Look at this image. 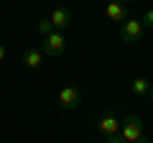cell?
<instances>
[{"mask_svg": "<svg viewBox=\"0 0 153 143\" xmlns=\"http://www.w3.org/2000/svg\"><path fill=\"white\" fill-rule=\"evenodd\" d=\"M120 136L125 138L128 143H135L143 138V120L138 115H128L125 120L120 123Z\"/></svg>", "mask_w": 153, "mask_h": 143, "instance_id": "cell-1", "label": "cell"}, {"mask_svg": "<svg viewBox=\"0 0 153 143\" xmlns=\"http://www.w3.org/2000/svg\"><path fill=\"white\" fill-rule=\"evenodd\" d=\"M59 105L64 110H76L82 105V92L74 87V84H64L59 89Z\"/></svg>", "mask_w": 153, "mask_h": 143, "instance_id": "cell-2", "label": "cell"}, {"mask_svg": "<svg viewBox=\"0 0 153 143\" xmlns=\"http://www.w3.org/2000/svg\"><path fill=\"white\" fill-rule=\"evenodd\" d=\"M66 49V39L61 36V31H51L49 36H44V54L46 56H59Z\"/></svg>", "mask_w": 153, "mask_h": 143, "instance_id": "cell-3", "label": "cell"}, {"mask_svg": "<svg viewBox=\"0 0 153 143\" xmlns=\"http://www.w3.org/2000/svg\"><path fill=\"white\" fill-rule=\"evenodd\" d=\"M143 36V23L140 18H128L125 23H120V39L128 41V44H133V41H138Z\"/></svg>", "mask_w": 153, "mask_h": 143, "instance_id": "cell-4", "label": "cell"}, {"mask_svg": "<svg viewBox=\"0 0 153 143\" xmlns=\"http://www.w3.org/2000/svg\"><path fill=\"white\" fill-rule=\"evenodd\" d=\"M49 21H51V26H54V31H64V28L71 26L74 16H71L69 8H54V10H51V16H49Z\"/></svg>", "mask_w": 153, "mask_h": 143, "instance_id": "cell-5", "label": "cell"}, {"mask_svg": "<svg viewBox=\"0 0 153 143\" xmlns=\"http://www.w3.org/2000/svg\"><path fill=\"white\" fill-rule=\"evenodd\" d=\"M105 16H107L110 21H115V23H125L128 18H130V13H128V5H120V3H107V5H105Z\"/></svg>", "mask_w": 153, "mask_h": 143, "instance_id": "cell-6", "label": "cell"}, {"mask_svg": "<svg viewBox=\"0 0 153 143\" xmlns=\"http://www.w3.org/2000/svg\"><path fill=\"white\" fill-rule=\"evenodd\" d=\"M97 128H100V133H105V138L115 136V133H120V120H117L115 115H105V118H100Z\"/></svg>", "mask_w": 153, "mask_h": 143, "instance_id": "cell-7", "label": "cell"}, {"mask_svg": "<svg viewBox=\"0 0 153 143\" xmlns=\"http://www.w3.org/2000/svg\"><path fill=\"white\" fill-rule=\"evenodd\" d=\"M23 64H26L28 69H38V66L44 64V51H38V49H28L26 54H23Z\"/></svg>", "mask_w": 153, "mask_h": 143, "instance_id": "cell-8", "label": "cell"}, {"mask_svg": "<svg viewBox=\"0 0 153 143\" xmlns=\"http://www.w3.org/2000/svg\"><path fill=\"white\" fill-rule=\"evenodd\" d=\"M148 89H151V82L143 79V77H135V79H133V84H130V92L138 95V97H140V95H148Z\"/></svg>", "mask_w": 153, "mask_h": 143, "instance_id": "cell-9", "label": "cell"}, {"mask_svg": "<svg viewBox=\"0 0 153 143\" xmlns=\"http://www.w3.org/2000/svg\"><path fill=\"white\" fill-rule=\"evenodd\" d=\"M36 31L41 33V36H49V33L54 31V26H51V21H49V18H41V21L36 23Z\"/></svg>", "mask_w": 153, "mask_h": 143, "instance_id": "cell-10", "label": "cell"}, {"mask_svg": "<svg viewBox=\"0 0 153 143\" xmlns=\"http://www.w3.org/2000/svg\"><path fill=\"white\" fill-rule=\"evenodd\" d=\"M140 23H143V28H153V8H148V10L143 13Z\"/></svg>", "mask_w": 153, "mask_h": 143, "instance_id": "cell-11", "label": "cell"}, {"mask_svg": "<svg viewBox=\"0 0 153 143\" xmlns=\"http://www.w3.org/2000/svg\"><path fill=\"white\" fill-rule=\"evenodd\" d=\"M105 143H128V141L120 136V133H115V136H107V141H105Z\"/></svg>", "mask_w": 153, "mask_h": 143, "instance_id": "cell-12", "label": "cell"}, {"mask_svg": "<svg viewBox=\"0 0 153 143\" xmlns=\"http://www.w3.org/2000/svg\"><path fill=\"white\" fill-rule=\"evenodd\" d=\"M5 56H8V49L3 44H0V61H5Z\"/></svg>", "mask_w": 153, "mask_h": 143, "instance_id": "cell-13", "label": "cell"}, {"mask_svg": "<svg viewBox=\"0 0 153 143\" xmlns=\"http://www.w3.org/2000/svg\"><path fill=\"white\" fill-rule=\"evenodd\" d=\"M110 3H120V5H128V3H133V0H110Z\"/></svg>", "mask_w": 153, "mask_h": 143, "instance_id": "cell-14", "label": "cell"}, {"mask_svg": "<svg viewBox=\"0 0 153 143\" xmlns=\"http://www.w3.org/2000/svg\"><path fill=\"white\" fill-rule=\"evenodd\" d=\"M135 143H151V141H148V138H140V141H135Z\"/></svg>", "mask_w": 153, "mask_h": 143, "instance_id": "cell-15", "label": "cell"}, {"mask_svg": "<svg viewBox=\"0 0 153 143\" xmlns=\"http://www.w3.org/2000/svg\"><path fill=\"white\" fill-rule=\"evenodd\" d=\"M148 95H151V100H153V82H151V89H148Z\"/></svg>", "mask_w": 153, "mask_h": 143, "instance_id": "cell-16", "label": "cell"}]
</instances>
